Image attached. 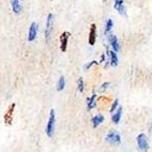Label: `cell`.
<instances>
[{
	"label": "cell",
	"instance_id": "1",
	"mask_svg": "<svg viewBox=\"0 0 152 152\" xmlns=\"http://www.w3.org/2000/svg\"><path fill=\"white\" fill-rule=\"evenodd\" d=\"M54 127H56V112L52 109L50 111V115H49L48 124L46 126V134L48 137H52L54 133Z\"/></svg>",
	"mask_w": 152,
	"mask_h": 152
},
{
	"label": "cell",
	"instance_id": "2",
	"mask_svg": "<svg viewBox=\"0 0 152 152\" xmlns=\"http://www.w3.org/2000/svg\"><path fill=\"white\" fill-rule=\"evenodd\" d=\"M53 21H54V15L52 13H49L48 16H47V20H46V30H45L46 41H49V38H50L51 32H52Z\"/></svg>",
	"mask_w": 152,
	"mask_h": 152
},
{
	"label": "cell",
	"instance_id": "3",
	"mask_svg": "<svg viewBox=\"0 0 152 152\" xmlns=\"http://www.w3.org/2000/svg\"><path fill=\"white\" fill-rule=\"evenodd\" d=\"M105 140L107 142H110L111 145H119L120 142H121V137H120L119 133L111 131L107 133V137H105Z\"/></svg>",
	"mask_w": 152,
	"mask_h": 152
},
{
	"label": "cell",
	"instance_id": "4",
	"mask_svg": "<svg viewBox=\"0 0 152 152\" xmlns=\"http://www.w3.org/2000/svg\"><path fill=\"white\" fill-rule=\"evenodd\" d=\"M14 110H15V103H13L12 105H11V107H9L8 111H7V113H5L4 116H3V119H4L5 124H8V126L12 124V121H13V114H14Z\"/></svg>",
	"mask_w": 152,
	"mask_h": 152
},
{
	"label": "cell",
	"instance_id": "5",
	"mask_svg": "<svg viewBox=\"0 0 152 152\" xmlns=\"http://www.w3.org/2000/svg\"><path fill=\"white\" fill-rule=\"evenodd\" d=\"M71 36V34L67 31L63 32L61 34V37H60V41H61V50L63 52H65L67 50V44H68V39Z\"/></svg>",
	"mask_w": 152,
	"mask_h": 152
},
{
	"label": "cell",
	"instance_id": "6",
	"mask_svg": "<svg viewBox=\"0 0 152 152\" xmlns=\"http://www.w3.org/2000/svg\"><path fill=\"white\" fill-rule=\"evenodd\" d=\"M97 39V26L95 23H91V31H89V36H88V44L91 46H94Z\"/></svg>",
	"mask_w": 152,
	"mask_h": 152
},
{
	"label": "cell",
	"instance_id": "7",
	"mask_svg": "<svg viewBox=\"0 0 152 152\" xmlns=\"http://www.w3.org/2000/svg\"><path fill=\"white\" fill-rule=\"evenodd\" d=\"M114 9L119 13L121 16L127 15V12H126V8H124V0H114Z\"/></svg>",
	"mask_w": 152,
	"mask_h": 152
},
{
	"label": "cell",
	"instance_id": "8",
	"mask_svg": "<svg viewBox=\"0 0 152 152\" xmlns=\"http://www.w3.org/2000/svg\"><path fill=\"white\" fill-rule=\"evenodd\" d=\"M137 140V145H138V148L142 150H146L148 149V140L147 136L145 134H140L136 138Z\"/></svg>",
	"mask_w": 152,
	"mask_h": 152
},
{
	"label": "cell",
	"instance_id": "9",
	"mask_svg": "<svg viewBox=\"0 0 152 152\" xmlns=\"http://www.w3.org/2000/svg\"><path fill=\"white\" fill-rule=\"evenodd\" d=\"M109 43H110V45L112 46L113 51H115V52H118V51L120 50L119 42H118V38H117L115 35H113V34H110V35H109Z\"/></svg>",
	"mask_w": 152,
	"mask_h": 152
},
{
	"label": "cell",
	"instance_id": "10",
	"mask_svg": "<svg viewBox=\"0 0 152 152\" xmlns=\"http://www.w3.org/2000/svg\"><path fill=\"white\" fill-rule=\"evenodd\" d=\"M37 35V23H32L30 26V29H29V34H28V41L33 42L36 38Z\"/></svg>",
	"mask_w": 152,
	"mask_h": 152
},
{
	"label": "cell",
	"instance_id": "11",
	"mask_svg": "<svg viewBox=\"0 0 152 152\" xmlns=\"http://www.w3.org/2000/svg\"><path fill=\"white\" fill-rule=\"evenodd\" d=\"M107 53H109V56H110V64H111V66L116 67V66L118 65V56H117L116 52L113 50H109Z\"/></svg>",
	"mask_w": 152,
	"mask_h": 152
},
{
	"label": "cell",
	"instance_id": "12",
	"mask_svg": "<svg viewBox=\"0 0 152 152\" xmlns=\"http://www.w3.org/2000/svg\"><path fill=\"white\" fill-rule=\"evenodd\" d=\"M11 5H12V10L15 14L20 13V11L23 10V7H21L19 0H11Z\"/></svg>",
	"mask_w": 152,
	"mask_h": 152
},
{
	"label": "cell",
	"instance_id": "13",
	"mask_svg": "<svg viewBox=\"0 0 152 152\" xmlns=\"http://www.w3.org/2000/svg\"><path fill=\"white\" fill-rule=\"evenodd\" d=\"M104 121V116L101 114H98L96 115L95 117H93V119H91V122H93V127L97 128L99 124H101L102 122Z\"/></svg>",
	"mask_w": 152,
	"mask_h": 152
},
{
	"label": "cell",
	"instance_id": "14",
	"mask_svg": "<svg viewBox=\"0 0 152 152\" xmlns=\"http://www.w3.org/2000/svg\"><path fill=\"white\" fill-rule=\"evenodd\" d=\"M121 114H122V107H118V110H117V112H115L114 115L112 116V120H113V122L114 124H119L120 121V118H121Z\"/></svg>",
	"mask_w": 152,
	"mask_h": 152
},
{
	"label": "cell",
	"instance_id": "15",
	"mask_svg": "<svg viewBox=\"0 0 152 152\" xmlns=\"http://www.w3.org/2000/svg\"><path fill=\"white\" fill-rule=\"evenodd\" d=\"M96 97H97L96 94H93V96H91V98H87V110H88V111L93 110L97 105Z\"/></svg>",
	"mask_w": 152,
	"mask_h": 152
},
{
	"label": "cell",
	"instance_id": "16",
	"mask_svg": "<svg viewBox=\"0 0 152 152\" xmlns=\"http://www.w3.org/2000/svg\"><path fill=\"white\" fill-rule=\"evenodd\" d=\"M113 26H114V23H113V20H112L111 18H109V19H107V21L105 23V29H104V33H105V34H109V33L111 32L112 29H113Z\"/></svg>",
	"mask_w": 152,
	"mask_h": 152
},
{
	"label": "cell",
	"instance_id": "17",
	"mask_svg": "<svg viewBox=\"0 0 152 152\" xmlns=\"http://www.w3.org/2000/svg\"><path fill=\"white\" fill-rule=\"evenodd\" d=\"M64 87H65V78L62 76L61 78L58 79V85H56V89H58V91H62L64 89Z\"/></svg>",
	"mask_w": 152,
	"mask_h": 152
},
{
	"label": "cell",
	"instance_id": "18",
	"mask_svg": "<svg viewBox=\"0 0 152 152\" xmlns=\"http://www.w3.org/2000/svg\"><path fill=\"white\" fill-rule=\"evenodd\" d=\"M78 89L80 93H83L84 91V81H83V78H79L78 80Z\"/></svg>",
	"mask_w": 152,
	"mask_h": 152
},
{
	"label": "cell",
	"instance_id": "19",
	"mask_svg": "<svg viewBox=\"0 0 152 152\" xmlns=\"http://www.w3.org/2000/svg\"><path fill=\"white\" fill-rule=\"evenodd\" d=\"M118 103H119V100H118V99H116V100H115L114 101V103L112 104V107H111V113H113V112L115 111V110H116V107H118Z\"/></svg>",
	"mask_w": 152,
	"mask_h": 152
},
{
	"label": "cell",
	"instance_id": "20",
	"mask_svg": "<svg viewBox=\"0 0 152 152\" xmlns=\"http://www.w3.org/2000/svg\"><path fill=\"white\" fill-rule=\"evenodd\" d=\"M109 86H110V83H109V82H105V83H103V84L101 85V88H100V91H104V89H107Z\"/></svg>",
	"mask_w": 152,
	"mask_h": 152
},
{
	"label": "cell",
	"instance_id": "21",
	"mask_svg": "<svg viewBox=\"0 0 152 152\" xmlns=\"http://www.w3.org/2000/svg\"><path fill=\"white\" fill-rule=\"evenodd\" d=\"M94 64H97V62H96V61H91V63L87 64V65L85 66V69H89V68H91V66L94 65Z\"/></svg>",
	"mask_w": 152,
	"mask_h": 152
},
{
	"label": "cell",
	"instance_id": "22",
	"mask_svg": "<svg viewBox=\"0 0 152 152\" xmlns=\"http://www.w3.org/2000/svg\"><path fill=\"white\" fill-rule=\"evenodd\" d=\"M104 58H105V56H104V54H102V56H101V60H100V62H103V61H104Z\"/></svg>",
	"mask_w": 152,
	"mask_h": 152
}]
</instances>
